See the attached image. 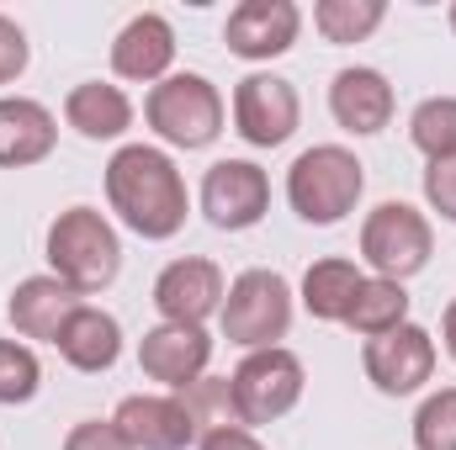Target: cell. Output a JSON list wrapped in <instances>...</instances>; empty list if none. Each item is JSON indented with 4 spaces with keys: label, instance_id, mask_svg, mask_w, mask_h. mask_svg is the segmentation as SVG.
Masks as SVG:
<instances>
[{
    "label": "cell",
    "instance_id": "7a4b0ae2",
    "mask_svg": "<svg viewBox=\"0 0 456 450\" xmlns=\"http://www.w3.org/2000/svg\"><path fill=\"white\" fill-rule=\"evenodd\" d=\"M361 191H366V170L340 143H314L287 170V202H292V213L303 223H314V228L345 223L355 213Z\"/></svg>",
    "mask_w": 456,
    "mask_h": 450
},
{
    "label": "cell",
    "instance_id": "5b68a950",
    "mask_svg": "<svg viewBox=\"0 0 456 450\" xmlns=\"http://www.w3.org/2000/svg\"><path fill=\"white\" fill-rule=\"evenodd\" d=\"M143 117L170 149H208L224 133V96L208 75H170L149 91Z\"/></svg>",
    "mask_w": 456,
    "mask_h": 450
},
{
    "label": "cell",
    "instance_id": "e0dca14e",
    "mask_svg": "<svg viewBox=\"0 0 456 450\" xmlns=\"http://www.w3.org/2000/svg\"><path fill=\"white\" fill-rule=\"evenodd\" d=\"M59 143V122L43 101L27 96H0V170H27L43 165Z\"/></svg>",
    "mask_w": 456,
    "mask_h": 450
},
{
    "label": "cell",
    "instance_id": "7c38bea8",
    "mask_svg": "<svg viewBox=\"0 0 456 450\" xmlns=\"http://www.w3.org/2000/svg\"><path fill=\"white\" fill-rule=\"evenodd\" d=\"M112 424L133 450H186L202 440V424L186 398H149V392L122 398Z\"/></svg>",
    "mask_w": 456,
    "mask_h": 450
},
{
    "label": "cell",
    "instance_id": "2e32d148",
    "mask_svg": "<svg viewBox=\"0 0 456 450\" xmlns=\"http://www.w3.org/2000/svg\"><path fill=\"white\" fill-rule=\"evenodd\" d=\"M330 112H335V122L345 133H361V138L382 133L393 122V85H387V75L366 69V64L340 69L335 85H330Z\"/></svg>",
    "mask_w": 456,
    "mask_h": 450
},
{
    "label": "cell",
    "instance_id": "d4e9b609",
    "mask_svg": "<svg viewBox=\"0 0 456 450\" xmlns=\"http://www.w3.org/2000/svg\"><path fill=\"white\" fill-rule=\"evenodd\" d=\"M43 387V366L27 344L16 339H0V408H16V403H32Z\"/></svg>",
    "mask_w": 456,
    "mask_h": 450
},
{
    "label": "cell",
    "instance_id": "30bf717a",
    "mask_svg": "<svg viewBox=\"0 0 456 450\" xmlns=\"http://www.w3.org/2000/svg\"><path fill=\"white\" fill-rule=\"evenodd\" d=\"M271 207V181L255 159H218L202 175V213L224 233H244L265 218Z\"/></svg>",
    "mask_w": 456,
    "mask_h": 450
},
{
    "label": "cell",
    "instance_id": "4316f807",
    "mask_svg": "<svg viewBox=\"0 0 456 450\" xmlns=\"http://www.w3.org/2000/svg\"><path fill=\"white\" fill-rule=\"evenodd\" d=\"M425 202H430L446 223H456V154L452 159H436V165L425 170Z\"/></svg>",
    "mask_w": 456,
    "mask_h": 450
},
{
    "label": "cell",
    "instance_id": "d6986e66",
    "mask_svg": "<svg viewBox=\"0 0 456 450\" xmlns=\"http://www.w3.org/2000/svg\"><path fill=\"white\" fill-rule=\"evenodd\" d=\"M59 355L75 366V371H112L117 355H122V324H117L112 313H102V308H91V302H80L69 318H64V329H59Z\"/></svg>",
    "mask_w": 456,
    "mask_h": 450
},
{
    "label": "cell",
    "instance_id": "44dd1931",
    "mask_svg": "<svg viewBox=\"0 0 456 450\" xmlns=\"http://www.w3.org/2000/svg\"><path fill=\"white\" fill-rule=\"evenodd\" d=\"M361 281H366V276L355 270V260H340V254L314 260L308 276H303V308H308L319 324H345V313H350Z\"/></svg>",
    "mask_w": 456,
    "mask_h": 450
},
{
    "label": "cell",
    "instance_id": "1f68e13d",
    "mask_svg": "<svg viewBox=\"0 0 456 450\" xmlns=\"http://www.w3.org/2000/svg\"><path fill=\"white\" fill-rule=\"evenodd\" d=\"M452 32H456V5H452Z\"/></svg>",
    "mask_w": 456,
    "mask_h": 450
},
{
    "label": "cell",
    "instance_id": "f546056e",
    "mask_svg": "<svg viewBox=\"0 0 456 450\" xmlns=\"http://www.w3.org/2000/svg\"><path fill=\"white\" fill-rule=\"evenodd\" d=\"M202 450H265L244 424H218V430H202V440H197Z\"/></svg>",
    "mask_w": 456,
    "mask_h": 450
},
{
    "label": "cell",
    "instance_id": "9c48e42d",
    "mask_svg": "<svg viewBox=\"0 0 456 450\" xmlns=\"http://www.w3.org/2000/svg\"><path fill=\"white\" fill-rule=\"evenodd\" d=\"M297 91L281 75H244L233 85V133L255 149H281L297 133Z\"/></svg>",
    "mask_w": 456,
    "mask_h": 450
},
{
    "label": "cell",
    "instance_id": "7402d4cb",
    "mask_svg": "<svg viewBox=\"0 0 456 450\" xmlns=\"http://www.w3.org/2000/svg\"><path fill=\"white\" fill-rule=\"evenodd\" d=\"M398 324H409V292L403 281H382V276H366L350 313H345V329L361 339H377V334H393Z\"/></svg>",
    "mask_w": 456,
    "mask_h": 450
},
{
    "label": "cell",
    "instance_id": "83f0119b",
    "mask_svg": "<svg viewBox=\"0 0 456 450\" xmlns=\"http://www.w3.org/2000/svg\"><path fill=\"white\" fill-rule=\"evenodd\" d=\"M64 450H133L122 435H117L112 419H86L64 435Z\"/></svg>",
    "mask_w": 456,
    "mask_h": 450
},
{
    "label": "cell",
    "instance_id": "9a60e30c",
    "mask_svg": "<svg viewBox=\"0 0 456 450\" xmlns=\"http://www.w3.org/2000/svg\"><path fill=\"white\" fill-rule=\"evenodd\" d=\"M170 64H175V27L159 16V11H143L133 16L112 43V69L122 80H138V85H159L170 80Z\"/></svg>",
    "mask_w": 456,
    "mask_h": 450
},
{
    "label": "cell",
    "instance_id": "52a82bcc",
    "mask_svg": "<svg viewBox=\"0 0 456 450\" xmlns=\"http://www.w3.org/2000/svg\"><path fill=\"white\" fill-rule=\"evenodd\" d=\"M218 318H224V339L244 344V350H271L292 329V286H287V276H276V270L233 276Z\"/></svg>",
    "mask_w": 456,
    "mask_h": 450
},
{
    "label": "cell",
    "instance_id": "603a6c76",
    "mask_svg": "<svg viewBox=\"0 0 456 450\" xmlns=\"http://www.w3.org/2000/svg\"><path fill=\"white\" fill-rule=\"evenodd\" d=\"M387 5L382 0H319L314 5V27L324 32V43H366L382 27Z\"/></svg>",
    "mask_w": 456,
    "mask_h": 450
},
{
    "label": "cell",
    "instance_id": "8992f818",
    "mask_svg": "<svg viewBox=\"0 0 456 450\" xmlns=\"http://www.w3.org/2000/svg\"><path fill=\"white\" fill-rule=\"evenodd\" d=\"M430 249H436V233L430 218L409 202H382L366 213L361 223V260L371 265V276L382 281H409L430 265Z\"/></svg>",
    "mask_w": 456,
    "mask_h": 450
},
{
    "label": "cell",
    "instance_id": "4fadbf2b",
    "mask_svg": "<svg viewBox=\"0 0 456 450\" xmlns=\"http://www.w3.org/2000/svg\"><path fill=\"white\" fill-rule=\"evenodd\" d=\"M213 360V339L191 324H154L149 334L138 339V366L149 382L170 387V392H191L202 382Z\"/></svg>",
    "mask_w": 456,
    "mask_h": 450
},
{
    "label": "cell",
    "instance_id": "3957f363",
    "mask_svg": "<svg viewBox=\"0 0 456 450\" xmlns=\"http://www.w3.org/2000/svg\"><path fill=\"white\" fill-rule=\"evenodd\" d=\"M48 265L69 292H102L122 270V244L117 228L96 207H69L48 223Z\"/></svg>",
    "mask_w": 456,
    "mask_h": 450
},
{
    "label": "cell",
    "instance_id": "ffe728a7",
    "mask_svg": "<svg viewBox=\"0 0 456 450\" xmlns=\"http://www.w3.org/2000/svg\"><path fill=\"white\" fill-rule=\"evenodd\" d=\"M64 122L91 138V143H107V138H122L133 127V101L117 91V85H102V80H86L64 96Z\"/></svg>",
    "mask_w": 456,
    "mask_h": 450
},
{
    "label": "cell",
    "instance_id": "f1b7e54d",
    "mask_svg": "<svg viewBox=\"0 0 456 450\" xmlns=\"http://www.w3.org/2000/svg\"><path fill=\"white\" fill-rule=\"evenodd\" d=\"M27 59H32V48H27V32H21L11 16H0V85H11V80L27 69Z\"/></svg>",
    "mask_w": 456,
    "mask_h": 450
},
{
    "label": "cell",
    "instance_id": "8fae6325",
    "mask_svg": "<svg viewBox=\"0 0 456 450\" xmlns=\"http://www.w3.org/2000/svg\"><path fill=\"white\" fill-rule=\"evenodd\" d=\"M224 297H228V281L224 270L202 254H186V260H170L154 281V308L165 324H191L202 329L213 313H224Z\"/></svg>",
    "mask_w": 456,
    "mask_h": 450
},
{
    "label": "cell",
    "instance_id": "484cf974",
    "mask_svg": "<svg viewBox=\"0 0 456 450\" xmlns=\"http://www.w3.org/2000/svg\"><path fill=\"white\" fill-rule=\"evenodd\" d=\"M414 450H456V387H441L414 414Z\"/></svg>",
    "mask_w": 456,
    "mask_h": 450
},
{
    "label": "cell",
    "instance_id": "4dcf8cb0",
    "mask_svg": "<svg viewBox=\"0 0 456 450\" xmlns=\"http://www.w3.org/2000/svg\"><path fill=\"white\" fill-rule=\"evenodd\" d=\"M441 339H446V355L456 360V302L446 308V318H441Z\"/></svg>",
    "mask_w": 456,
    "mask_h": 450
},
{
    "label": "cell",
    "instance_id": "cb8c5ba5",
    "mask_svg": "<svg viewBox=\"0 0 456 450\" xmlns=\"http://www.w3.org/2000/svg\"><path fill=\"white\" fill-rule=\"evenodd\" d=\"M409 138L414 149L436 165V159H452L456 154V96H430L419 101L409 117Z\"/></svg>",
    "mask_w": 456,
    "mask_h": 450
},
{
    "label": "cell",
    "instance_id": "ba28073f",
    "mask_svg": "<svg viewBox=\"0 0 456 450\" xmlns=\"http://www.w3.org/2000/svg\"><path fill=\"white\" fill-rule=\"evenodd\" d=\"M361 366H366V382L382 398H409L436 376V339L419 324H398L393 334L366 339Z\"/></svg>",
    "mask_w": 456,
    "mask_h": 450
},
{
    "label": "cell",
    "instance_id": "277c9868",
    "mask_svg": "<svg viewBox=\"0 0 456 450\" xmlns=\"http://www.w3.org/2000/svg\"><path fill=\"white\" fill-rule=\"evenodd\" d=\"M303 360L287 350V344H271V350H249L239 360V371L228 376V398H233V419L244 430L255 424H276L297 408L303 398Z\"/></svg>",
    "mask_w": 456,
    "mask_h": 450
},
{
    "label": "cell",
    "instance_id": "5bb4252c",
    "mask_svg": "<svg viewBox=\"0 0 456 450\" xmlns=\"http://www.w3.org/2000/svg\"><path fill=\"white\" fill-rule=\"evenodd\" d=\"M297 27H303V11L292 0H239L228 11V53L260 64V59H281L292 43H297Z\"/></svg>",
    "mask_w": 456,
    "mask_h": 450
},
{
    "label": "cell",
    "instance_id": "6da1fadb",
    "mask_svg": "<svg viewBox=\"0 0 456 450\" xmlns=\"http://www.w3.org/2000/svg\"><path fill=\"white\" fill-rule=\"evenodd\" d=\"M107 202L138 238H154V244L175 238L186 228V213H191L175 159L165 149H149V143H127V149L112 154V165H107Z\"/></svg>",
    "mask_w": 456,
    "mask_h": 450
},
{
    "label": "cell",
    "instance_id": "ac0fdd59",
    "mask_svg": "<svg viewBox=\"0 0 456 450\" xmlns=\"http://www.w3.org/2000/svg\"><path fill=\"white\" fill-rule=\"evenodd\" d=\"M75 308H80V292H69L59 276H27L5 302V318L21 339H48L53 344Z\"/></svg>",
    "mask_w": 456,
    "mask_h": 450
}]
</instances>
